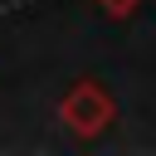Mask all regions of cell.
Here are the masks:
<instances>
[{
	"label": "cell",
	"mask_w": 156,
	"mask_h": 156,
	"mask_svg": "<svg viewBox=\"0 0 156 156\" xmlns=\"http://www.w3.org/2000/svg\"><path fill=\"white\" fill-rule=\"evenodd\" d=\"M58 117H63V127H68L73 136H98V132H107V122L117 117V102H112V93H107L98 78H78V83L63 93Z\"/></svg>",
	"instance_id": "6da1fadb"
},
{
	"label": "cell",
	"mask_w": 156,
	"mask_h": 156,
	"mask_svg": "<svg viewBox=\"0 0 156 156\" xmlns=\"http://www.w3.org/2000/svg\"><path fill=\"white\" fill-rule=\"evenodd\" d=\"M98 5H102V15H112V20H127V15H132L141 0H98Z\"/></svg>",
	"instance_id": "7a4b0ae2"
}]
</instances>
